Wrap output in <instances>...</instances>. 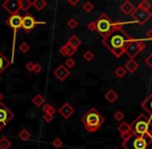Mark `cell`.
Segmentation results:
<instances>
[{
    "label": "cell",
    "instance_id": "1",
    "mask_svg": "<svg viewBox=\"0 0 152 149\" xmlns=\"http://www.w3.org/2000/svg\"><path fill=\"white\" fill-rule=\"evenodd\" d=\"M130 38L123 30L118 29L110 34H108L102 39V44L110 50V52L114 55L116 58H120L124 54V48L129 42Z\"/></svg>",
    "mask_w": 152,
    "mask_h": 149
},
{
    "label": "cell",
    "instance_id": "2",
    "mask_svg": "<svg viewBox=\"0 0 152 149\" xmlns=\"http://www.w3.org/2000/svg\"><path fill=\"white\" fill-rule=\"evenodd\" d=\"M123 139L124 149H152V135H136L132 131L125 136H121Z\"/></svg>",
    "mask_w": 152,
    "mask_h": 149
},
{
    "label": "cell",
    "instance_id": "3",
    "mask_svg": "<svg viewBox=\"0 0 152 149\" xmlns=\"http://www.w3.org/2000/svg\"><path fill=\"white\" fill-rule=\"evenodd\" d=\"M95 27H96V31L99 33L100 37H102V38H104L107 35L110 34L113 31L121 29L122 23L113 22L110 17L102 14V15H100L99 18L95 21Z\"/></svg>",
    "mask_w": 152,
    "mask_h": 149
},
{
    "label": "cell",
    "instance_id": "4",
    "mask_svg": "<svg viewBox=\"0 0 152 149\" xmlns=\"http://www.w3.org/2000/svg\"><path fill=\"white\" fill-rule=\"evenodd\" d=\"M81 120H82L83 125H84L85 129L87 131L94 133V131L99 129V127L104 123V118L95 109H90L89 111L85 113Z\"/></svg>",
    "mask_w": 152,
    "mask_h": 149
},
{
    "label": "cell",
    "instance_id": "5",
    "mask_svg": "<svg viewBox=\"0 0 152 149\" xmlns=\"http://www.w3.org/2000/svg\"><path fill=\"white\" fill-rule=\"evenodd\" d=\"M130 131L136 135H145L151 134L152 131V122L151 118L146 115L141 114L134 122L130 124Z\"/></svg>",
    "mask_w": 152,
    "mask_h": 149
},
{
    "label": "cell",
    "instance_id": "6",
    "mask_svg": "<svg viewBox=\"0 0 152 149\" xmlns=\"http://www.w3.org/2000/svg\"><path fill=\"white\" fill-rule=\"evenodd\" d=\"M146 46L143 42H141L140 39L137 38H130L129 42L125 46L124 48V53L128 55L130 59H134V57H137L141 52L145 50Z\"/></svg>",
    "mask_w": 152,
    "mask_h": 149
},
{
    "label": "cell",
    "instance_id": "7",
    "mask_svg": "<svg viewBox=\"0 0 152 149\" xmlns=\"http://www.w3.org/2000/svg\"><path fill=\"white\" fill-rule=\"evenodd\" d=\"M5 24L14 30V46H12V57H14L16 34H17V32H18L19 29L22 28V16H20L19 14L10 15V17H8V18L5 20Z\"/></svg>",
    "mask_w": 152,
    "mask_h": 149
},
{
    "label": "cell",
    "instance_id": "8",
    "mask_svg": "<svg viewBox=\"0 0 152 149\" xmlns=\"http://www.w3.org/2000/svg\"><path fill=\"white\" fill-rule=\"evenodd\" d=\"M14 118V113L4 104L0 103V129L6 126L8 122Z\"/></svg>",
    "mask_w": 152,
    "mask_h": 149
},
{
    "label": "cell",
    "instance_id": "9",
    "mask_svg": "<svg viewBox=\"0 0 152 149\" xmlns=\"http://www.w3.org/2000/svg\"><path fill=\"white\" fill-rule=\"evenodd\" d=\"M40 24H45V22L36 21L32 17V15L28 14V12H26L25 16H22V28L24 29L26 33H29L36 25H40Z\"/></svg>",
    "mask_w": 152,
    "mask_h": 149
},
{
    "label": "cell",
    "instance_id": "10",
    "mask_svg": "<svg viewBox=\"0 0 152 149\" xmlns=\"http://www.w3.org/2000/svg\"><path fill=\"white\" fill-rule=\"evenodd\" d=\"M132 17L139 25H144L148 22L149 19L152 17V14L150 12H144V10H141V9L136 8L134 12H132Z\"/></svg>",
    "mask_w": 152,
    "mask_h": 149
},
{
    "label": "cell",
    "instance_id": "11",
    "mask_svg": "<svg viewBox=\"0 0 152 149\" xmlns=\"http://www.w3.org/2000/svg\"><path fill=\"white\" fill-rule=\"evenodd\" d=\"M2 7L8 12L10 15H16L20 10V5H19V0H6L2 3Z\"/></svg>",
    "mask_w": 152,
    "mask_h": 149
},
{
    "label": "cell",
    "instance_id": "12",
    "mask_svg": "<svg viewBox=\"0 0 152 149\" xmlns=\"http://www.w3.org/2000/svg\"><path fill=\"white\" fill-rule=\"evenodd\" d=\"M58 112H59V114H60L64 119H68L75 113V109L72 107V105H70V104L64 103L63 105H62L61 107L59 108Z\"/></svg>",
    "mask_w": 152,
    "mask_h": 149
},
{
    "label": "cell",
    "instance_id": "13",
    "mask_svg": "<svg viewBox=\"0 0 152 149\" xmlns=\"http://www.w3.org/2000/svg\"><path fill=\"white\" fill-rule=\"evenodd\" d=\"M69 69L65 67L63 64L59 65L56 69L54 71V76L58 79L59 81H64L68 76H69Z\"/></svg>",
    "mask_w": 152,
    "mask_h": 149
},
{
    "label": "cell",
    "instance_id": "14",
    "mask_svg": "<svg viewBox=\"0 0 152 149\" xmlns=\"http://www.w3.org/2000/svg\"><path fill=\"white\" fill-rule=\"evenodd\" d=\"M120 9L124 15H130V16H132V12H134L136 8H134L132 2H130L129 0H125L120 5Z\"/></svg>",
    "mask_w": 152,
    "mask_h": 149
},
{
    "label": "cell",
    "instance_id": "15",
    "mask_svg": "<svg viewBox=\"0 0 152 149\" xmlns=\"http://www.w3.org/2000/svg\"><path fill=\"white\" fill-rule=\"evenodd\" d=\"M141 106H142V108L145 110V111L148 113L149 116H150V118L152 119V93L151 94H149L148 96H147L146 99L142 102Z\"/></svg>",
    "mask_w": 152,
    "mask_h": 149
},
{
    "label": "cell",
    "instance_id": "16",
    "mask_svg": "<svg viewBox=\"0 0 152 149\" xmlns=\"http://www.w3.org/2000/svg\"><path fill=\"white\" fill-rule=\"evenodd\" d=\"M77 49H74V48H70V47H68L67 45H63V46H61L60 48H59V53L62 55V56H68V57H72V55L75 54V53L77 52Z\"/></svg>",
    "mask_w": 152,
    "mask_h": 149
},
{
    "label": "cell",
    "instance_id": "17",
    "mask_svg": "<svg viewBox=\"0 0 152 149\" xmlns=\"http://www.w3.org/2000/svg\"><path fill=\"white\" fill-rule=\"evenodd\" d=\"M123 67L125 69L126 72L132 74L139 69V63L137 62V61H134V59H129V60L125 63V65H124Z\"/></svg>",
    "mask_w": 152,
    "mask_h": 149
},
{
    "label": "cell",
    "instance_id": "18",
    "mask_svg": "<svg viewBox=\"0 0 152 149\" xmlns=\"http://www.w3.org/2000/svg\"><path fill=\"white\" fill-rule=\"evenodd\" d=\"M81 44H82V42H81V39L77 37V35H72V37L68 38L67 42H66V45H67L68 47L77 49V50H78V48L81 46Z\"/></svg>",
    "mask_w": 152,
    "mask_h": 149
},
{
    "label": "cell",
    "instance_id": "19",
    "mask_svg": "<svg viewBox=\"0 0 152 149\" xmlns=\"http://www.w3.org/2000/svg\"><path fill=\"white\" fill-rule=\"evenodd\" d=\"M10 64H12V62H10V61L8 60V59L6 58L3 54H2L1 51H0V74L3 73V72L5 71V69H7Z\"/></svg>",
    "mask_w": 152,
    "mask_h": 149
},
{
    "label": "cell",
    "instance_id": "20",
    "mask_svg": "<svg viewBox=\"0 0 152 149\" xmlns=\"http://www.w3.org/2000/svg\"><path fill=\"white\" fill-rule=\"evenodd\" d=\"M104 99H106L110 104H113L117 101L118 94H117V92L114 90V89H110V90L107 91V93L104 94Z\"/></svg>",
    "mask_w": 152,
    "mask_h": 149
},
{
    "label": "cell",
    "instance_id": "21",
    "mask_svg": "<svg viewBox=\"0 0 152 149\" xmlns=\"http://www.w3.org/2000/svg\"><path fill=\"white\" fill-rule=\"evenodd\" d=\"M118 131H120L121 136H125L128 133H130V124H128L127 122H122L121 124L118 125Z\"/></svg>",
    "mask_w": 152,
    "mask_h": 149
},
{
    "label": "cell",
    "instance_id": "22",
    "mask_svg": "<svg viewBox=\"0 0 152 149\" xmlns=\"http://www.w3.org/2000/svg\"><path fill=\"white\" fill-rule=\"evenodd\" d=\"M19 5H20L21 10L27 12L32 6V1L30 0H19Z\"/></svg>",
    "mask_w": 152,
    "mask_h": 149
},
{
    "label": "cell",
    "instance_id": "23",
    "mask_svg": "<svg viewBox=\"0 0 152 149\" xmlns=\"http://www.w3.org/2000/svg\"><path fill=\"white\" fill-rule=\"evenodd\" d=\"M47 5H48V3L46 0H34V1H32V6L38 12L42 10Z\"/></svg>",
    "mask_w": 152,
    "mask_h": 149
},
{
    "label": "cell",
    "instance_id": "24",
    "mask_svg": "<svg viewBox=\"0 0 152 149\" xmlns=\"http://www.w3.org/2000/svg\"><path fill=\"white\" fill-rule=\"evenodd\" d=\"M18 137H19V139H20V140L26 142V141H28V140H30L31 133L29 131H27V129H22V131L19 133Z\"/></svg>",
    "mask_w": 152,
    "mask_h": 149
},
{
    "label": "cell",
    "instance_id": "25",
    "mask_svg": "<svg viewBox=\"0 0 152 149\" xmlns=\"http://www.w3.org/2000/svg\"><path fill=\"white\" fill-rule=\"evenodd\" d=\"M42 111H44L45 114H49V115L54 116L56 110H55V108L53 107L52 105H50V104H45L44 107H42Z\"/></svg>",
    "mask_w": 152,
    "mask_h": 149
},
{
    "label": "cell",
    "instance_id": "26",
    "mask_svg": "<svg viewBox=\"0 0 152 149\" xmlns=\"http://www.w3.org/2000/svg\"><path fill=\"white\" fill-rule=\"evenodd\" d=\"M151 8V3L147 0H143L140 4L138 5V9L144 10V12H150Z\"/></svg>",
    "mask_w": 152,
    "mask_h": 149
},
{
    "label": "cell",
    "instance_id": "27",
    "mask_svg": "<svg viewBox=\"0 0 152 149\" xmlns=\"http://www.w3.org/2000/svg\"><path fill=\"white\" fill-rule=\"evenodd\" d=\"M32 103L37 107H42V104L45 103V97L42 94H36L35 96L32 99Z\"/></svg>",
    "mask_w": 152,
    "mask_h": 149
},
{
    "label": "cell",
    "instance_id": "28",
    "mask_svg": "<svg viewBox=\"0 0 152 149\" xmlns=\"http://www.w3.org/2000/svg\"><path fill=\"white\" fill-rule=\"evenodd\" d=\"M12 146V142L6 137H2L0 139V149H10Z\"/></svg>",
    "mask_w": 152,
    "mask_h": 149
},
{
    "label": "cell",
    "instance_id": "29",
    "mask_svg": "<svg viewBox=\"0 0 152 149\" xmlns=\"http://www.w3.org/2000/svg\"><path fill=\"white\" fill-rule=\"evenodd\" d=\"M127 72L125 71V69H124L123 66H118L116 69H115V72H114V74L117 77V78H124L125 77V74Z\"/></svg>",
    "mask_w": 152,
    "mask_h": 149
},
{
    "label": "cell",
    "instance_id": "30",
    "mask_svg": "<svg viewBox=\"0 0 152 149\" xmlns=\"http://www.w3.org/2000/svg\"><path fill=\"white\" fill-rule=\"evenodd\" d=\"M19 50L25 54V53H27L29 50H30V46H29V45L27 44L26 42H22L20 46H19Z\"/></svg>",
    "mask_w": 152,
    "mask_h": 149
},
{
    "label": "cell",
    "instance_id": "31",
    "mask_svg": "<svg viewBox=\"0 0 152 149\" xmlns=\"http://www.w3.org/2000/svg\"><path fill=\"white\" fill-rule=\"evenodd\" d=\"M93 8H94V5L91 3L90 1H87V2H85V3L83 4V9H84L86 12H92V10H93Z\"/></svg>",
    "mask_w": 152,
    "mask_h": 149
},
{
    "label": "cell",
    "instance_id": "32",
    "mask_svg": "<svg viewBox=\"0 0 152 149\" xmlns=\"http://www.w3.org/2000/svg\"><path fill=\"white\" fill-rule=\"evenodd\" d=\"M83 58L85 59V60L86 61H91L92 59L94 58V54L93 53L91 52V51H86V52L84 53V54H83Z\"/></svg>",
    "mask_w": 152,
    "mask_h": 149
},
{
    "label": "cell",
    "instance_id": "33",
    "mask_svg": "<svg viewBox=\"0 0 152 149\" xmlns=\"http://www.w3.org/2000/svg\"><path fill=\"white\" fill-rule=\"evenodd\" d=\"M52 146L57 149L61 148L62 146H63V142H62L61 139H59V138H56V139L54 140V141L52 142Z\"/></svg>",
    "mask_w": 152,
    "mask_h": 149
},
{
    "label": "cell",
    "instance_id": "34",
    "mask_svg": "<svg viewBox=\"0 0 152 149\" xmlns=\"http://www.w3.org/2000/svg\"><path fill=\"white\" fill-rule=\"evenodd\" d=\"M75 65H76V61H75L74 59L72 58V57L67 58V60H66V61H65V63H64V66L67 67V69H70V67H74Z\"/></svg>",
    "mask_w": 152,
    "mask_h": 149
},
{
    "label": "cell",
    "instance_id": "35",
    "mask_svg": "<svg viewBox=\"0 0 152 149\" xmlns=\"http://www.w3.org/2000/svg\"><path fill=\"white\" fill-rule=\"evenodd\" d=\"M77 26H78V22H77V20H75V19H70V20H68V22H67L68 28L75 29Z\"/></svg>",
    "mask_w": 152,
    "mask_h": 149
},
{
    "label": "cell",
    "instance_id": "36",
    "mask_svg": "<svg viewBox=\"0 0 152 149\" xmlns=\"http://www.w3.org/2000/svg\"><path fill=\"white\" fill-rule=\"evenodd\" d=\"M114 118H115V120H117V121H122L125 118V116H124V114L121 111H117L114 114Z\"/></svg>",
    "mask_w": 152,
    "mask_h": 149
},
{
    "label": "cell",
    "instance_id": "37",
    "mask_svg": "<svg viewBox=\"0 0 152 149\" xmlns=\"http://www.w3.org/2000/svg\"><path fill=\"white\" fill-rule=\"evenodd\" d=\"M42 71V66L39 64V63H34V69H33V72L35 74H39L40 72Z\"/></svg>",
    "mask_w": 152,
    "mask_h": 149
},
{
    "label": "cell",
    "instance_id": "38",
    "mask_svg": "<svg viewBox=\"0 0 152 149\" xmlns=\"http://www.w3.org/2000/svg\"><path fill=\"white\" fill-rule=\"evenodd\" d=\"M145 63H146V64L152 69V53H151L150 55H149L148 57H147L146 59H145Z\"/></svg>",
    "mask_w": 152,
    "mask_h": 149
},
{
    "label": "cell",
    "instance_id": "39",
    "mask_svg": "<svg viewBox=\"0 0 152 149\" xmlns=\"http://www.w3.org/2000/svg\"><path fill=\"white\" fill-rule=\"evenodd\" d=\"M87 28L89 29L90 31H96V27H95V22H89L88 24H87Z\"/></svg>",
    "mask_w": 152,
    "mask_h": 149
},
{
    "label": "cell",
    "instance_id": "40",
    "mask_svg": "<svg viewBox=\"0 0 152 149\" xmlns=\"http://www.w3.org/2000/svg\"><path fill=\"white\" fill-rule=\"evenodd\" d=\"M53 119H54V116H52V115H49V114L44 115V120L46 121V122H51Z\"/></svg>",
    "mask_w": 152,
    "mask_h": 149
},
{
    "label": "cell",
    "instance_id": "41",
    "mask_svg": "<svg viewBox=\"0 0 152 149\" xmlns=\"http://www.w3.org/2000/svg\"><path fill=\"white\" fill-rule=\"evenodd\" d=\"M33 69H34V63L31 62V61H29V62L26 64V69L28 72H33Z\"/></svg>",
    "mask_w": 152,
    "mask_h": 149
},
{
    "label": "cell",
    "instance_id": "42",
    "mask_svg": "<svg viewBox=\"0 0 152 149\" xmlns=\"http://www.w3.org/2000/svg\"><path fill=\"white\" fill-rule=\"evenodd\" d=\"M146 34H147V37H148V39L152 40V29H148V30L146 31Z\"/></svg>",
    "mask_w": 152,
    "mask_h": 149
},
{
    "label": "cell",
    "instance_id": "43",
    "mask_svg": "<svg viewBox=\"0 0 152 149\" xmlns=\"http://www.w3.org/2000/svg\"><path fill=\"white\" fill-rule=\"evenodd\" d=\"M67 2L70 4V5H77V4L79 3V0H76V1H72V0H68Z\"/></svg>",
    "mask_w": 152,
    "mask_h": 149
},
{
    "label": "cell",
    "instance_id": "44",
    "mask_svg": "<svg viewBox=\"0 0 152 149\" xmlns=\"http://www.w3.org/2000/svg\"><path fill=\"white\" fill-rule=\"evenodd\" d=\"M3 94H2V93L1 92H0V103H1V101H2V99H3Z\"/></svg>",
    "mask_w": 152,
    "mask_h": 149
},
{
    "label": "cell",
    "instance_id": "45",
    "mask_svg": "<svg viewBox=\"0 0 152 149\" xmlns=\"http://www.w3.org/2000/svg\"><path fill=\"white\" fill-rule=\"evenodd\" d=\"M114 149H118V148H114Z\"/></svg>",
    "mask_w": 152,
    "mask_h": 149
},
{
    "label": "cell",
    "instance_id": "46",
    "mask_svg": "<svg viewBox=\"0 0 152 149\" xmlns=\"http://www.w3.org/2000/svg\"><path fill=\"white\" fill-rule=\"evenodd\" d=\"M0 131H1V129H0Z\"/></svg>",
    "mask_w": 152,
    "mask_h": 149
}]
</instances>
